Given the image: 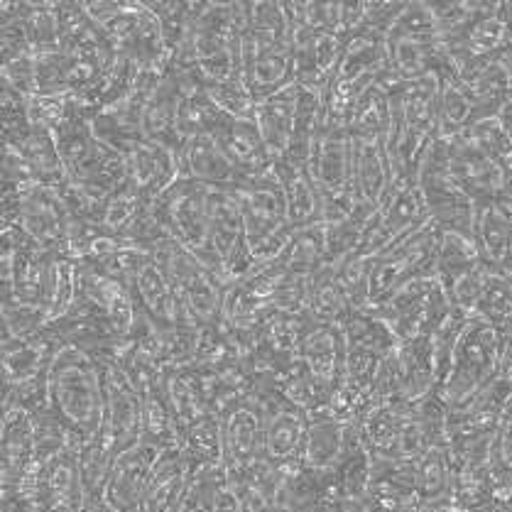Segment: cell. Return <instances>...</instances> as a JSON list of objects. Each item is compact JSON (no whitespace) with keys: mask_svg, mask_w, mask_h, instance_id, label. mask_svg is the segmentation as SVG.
<instances>
[{"mask_svg":"<svg viewBox=\"0 0 512 512\" xmlns=\"http://www.w3.org/2000/svg\"><path fill=\"white\" fill-rule=\"evenodd\" d=\"M49 407L84 449L103 429V368L91 353L62 346L49 366Z\"/></svg>","mask_w":512,"mask_h":512,"instance_id":"1","label":"cell"},{"mask_svg":"<svg viewBox=\"0 0 512 512\" xmlns=\"http://www.w3.org/2000/svg\"><path fill=\"white\" fill-rule=\"evenodd\" d=\"M439 74L402 81L392 91V130L388 150L397 179H417L429 147L439 140Z\"/></svg>","mask_w":512,"mask_h":512,"instance_id":"2","label":"cell"},{"mask_svg":"<svg viewBox=\"0 0 512 512\" xmlns=\"http://www.w3.org/2000/svg\"><path fill=\"white\" fill-rule=\"evenodd\" d=\"M91 118L94 113L81 108L72 96V108H69L67 118L52 130L54 143L62 155L67 179L116 194L128 184V160L121 152L96 138Z\"/></svg>","mask_w":512,"mask_h":512,"instance_id":"3","label":"cell"},{"mask_svg":"<svg viewBox=\"0 0 512 512\" xmlns=\"http://www.w3.org/2000/svg\"><path fill=\"white\" fill-rule=\"evenodd\" d=\"M231 192L241 209L245 243H248L255 263H275L294 233L280 179L270 167L258 177L241 179Z\"/></svg>","mask_w":512,"mask_h":512,"instance_id":"4","label":"cell"},{"mask_svg":"<svg viewBox=\"0 0 512 512\" xmlns=\"http://www.w3.org/2000/svg\"><path fill=\"white\" fill-rule=\"evenodd\" d=\"M505 341H508V334L498 326L473 317L468 319L456 341L444 385L437 390L441 400L449 407H461L478 392L486 390L503 366Z\"/></svg>","mask_w":512,"mask_h":512,"instance_id":"5","label":"cell"},{"mask_svg":"<svg viewBox=\"0 0 512 512\" xmlns=\"http://www.w3.org/2000/svg\"><path fill=\"white\" fill-rule=\"evenodd\" d=\"M388 37L358 30L348 35L339 69L326 91L324 125H346L353 106L373 84L390 72Z\"/></svg>","mask_w":512,"mask_h":512,"instance_id":"6","label":"cell"},{"mask_svg":"<svg viewBox=\"0 0 512 512\" xmlns=\"http://www.w3.org/2000/svg\"><path fill=\"white\" fill-rule=\"evenodd\" d=\"M3 226L23 228L32 243L64 258L72 219L59 187L27 182L23 187H3Z\"/></svg>","mask_w":512,"mask_h":512,"instance_id":"7","label":"cell"},{"mask_svg":"<svg viewBox=\"0 0 512 512\" xmlns=\"http://www.w3.org/2000/svg\"><path fill=\"white\" fill-rule=\"evenodd\" d=\"M152 214L165 228L167 236L177 238L201 260L206 270L219 277V260L211 250L209 211H206V187L189 177H179L157 199H152ZM221 280V277H219Z\"/></svg>","mask_w":512,"mask_h":512,"instance_id":"8","label":"cell"},{"mask_svg":"<svg viewBox=\"0 0 512 512\" xmlns=\"http://www.w3.org/2000/svg\"><path fill=\"white\" fill-rule=\"evenodd\" d=\"M390 69L400 81H415L434 74L441 64L437 20L429 3H405L388 35Z\"/></svg>","mask_w":512,"mask_h":512,"instance_id":"9","label":"cell"},{"mask_svg":"<svg viewBox=\"0 0 512 512\" xmlns=\"http://www.w3.org/2000/svg\"><path fill=\"white\" fill-rule=\"evenodd\" d=\"M441 147H444L446 179L473 204L512 196L510 172L490 157L486 147L473 138L471 130L459 138L441 140Z\"/></svg>","mask_w":512,"mask_h":512,"instance_id":"10","label":"cell"},{"mask_svg":"<svg viewBox=\"0 0 512 512\" xmlns=\"http://www.w3.org/2000/svg\"><path fill=\"white\" fill-rule=\"evenodd\" d=\"M375 314L388 321L397 343H402L432 336L451 314V304L437 277H417L402 285Z\"/></svg>","mask_w":512,"mask_h":512,"instance_id":"11","label":"cell"},{"mask_svg":"<svg viewBox=\"0 0 512 512\" xmlns=\"http://www.w3.org/2000/svg\"><path fill=\"white\" fill-rule=\"evenodd\" d=\"M243 76L253 91L255 101H263L277 91L294 84L292 35L245 27L241 40Z\"/></svg>","mask_w":512,"mask_h":512,"instance_id":"12","label":"cell"},{"mask_svg":"<svg viewBox=\"0 0 512 512\" xmlns=\"http://www.w3.org/2000/svg\"><path fill=\"white\" fill-rule=\"evenodd\" d=\"M348 35L321 32L314 27L292 25L294 52V84L326 94L339 69Z\"/></svg>","mask_w":512,"mask_h":512,"instance_id":"13","label":"cell"},{"mask_svg":"<svg viewBox=\"0 0 512 512\" xmlns=\"http://www.w3.org/2000/svg\"><path fill=\"white\" fill-rule=\"evenodd\" d=\"M103 429L118 451L130 449L143 434V397L125 378L123 368L113 361H103Z\"/></svg>","mask_w":512,"mask_h":512,"instance_id":"14","label":"cell"},{"mask_svg":"<svg viewBox=\"0 0 512 512\" xmlns=\"http://www.w3.org/2000/svg\"><path fill=\"white\" fill-rule=\"evenodd\" d=\"M170 451V449H167ZM165 451L140 439L118 454L116 464L108 473L106 486L101 490V500L113 512H138L143 505L147 483H150L155 464Z\"/></svg>","mask_w":512,"mask_h":512,"instance_id":"15","label":"cell"},{"mask_svg":"<svg viewBox=\"0 0 512 512\" xmlns=\"http://www.w3.org/2000/svg\"><path fill=\"white\" fill-rule=\"evenodd\" d=\"M192 86H199L189 74L167 67L160 84L155 86L143 108V133L147 143L165 145L170 150L182 152L184 143L177 133L179 108H182L184 94Z\"/></svg>","mask_w":512,"mask_h":512,"instance_id":"16","label":"cell"},{"mask_svg":"<svg viewBox=\"0 0 512 512\" xmlns=\"http://www.w3.org/2000/svg\"><path fill=\"white\" fill-rule=\"evenodd\" d=\"M309 174L319 192L351 189L353 138L346 125H321L309 155Z\"/></svg>","mask_w":512,"mask_h":512,"instance_id":"17","label":"cell"},{"mask_svg":"<svg viewBox=\"0 0 512 512\" xmlns=\"http://www.w3.org/2000/svg\"><path fill=\"white\" fill-rule=\"evenodd\" d=\"M392 184H395V170H392L388 140L353 138L351 189L358 201L378 211L390 196Z\"/></svg>","mask_w":512,"mask_h":512,"instance_id":"18","label":"cell"},{"mask_svg":"<svg viewBox=\"0 0 512 512\" xmlns=\"http://www.w3.org/2000/svg\"><path fill=\"white\" fill-rule=\"evenodd\" d=\"M473 243L490 270L512 272V196L476 204Z\"/></svg>","mask_w":512,"mask_h":512,"instance_id":"19","label":"cell"},{"mask_svg":"<svg viewBox=\"0 0 512 512\" xmlns=\"http://www.w3.org/2000/svg\"><path fill=\"white\" fill-rule=\"evenodd\" d=\"M211 138L216 140L226 160L236 167V172L243 179L258 177L272 167L270 152L255 121H236V118H228L223 113L211 130Z\"/></svg>","mask_w":512,"mask_h":512,"instance_id":"20","label":"cell"},{"mask_svg":"<svg viewBox=\"0 0 512 512\" xmlns=\"http://www.w3.org/2000/svg\"><path fill=\"white\" fill-rule=\"evenodd\" d=\"M388 363L395 373L397 388L402 400L417 405L427 395L437 392V370H434L432 336L415 341L397 343L395 353L388 356Z\"/></svg>","mask_w":512,"mask_h":512,"instance_id":"21","label":"cell"},{"mask_svg":"<svg viewBox=\"0 0 512 512\" xmlns=\"http://www.w3.org/2000/svg\"><path fill=\"white\" fill-rule=\"evenodd\" d=\"M125 160H128V184L147 201L157 199L182 177V152L170 150L165 145L145 140Z\"/></svg>","mask_w":512,"mask_h":512,"instance_id":"22","label":"cell"},{"mask_svg":"<svg viewBox=\"0 0 512 512\" xmlns=\"http://www.w3.org/2000/svg\"><path fill=\"white\" fill-rule=\"evenodd\" d=\"M221 429L228 471H245L263 456V412L250 400L226 412Z\"/></svg>","mask_w":512,"mask_h":512,"instance_id":"23","label":"cell"},{"mask_svg":"<svg viewBox=\"0 0 512 512\" xmlns=\"http://www.w3.org/2000/svg\"><path fill=\"white\" fill-rule=\"evenodd\" d=\"M297 358L309 368L314 378L334 390L341 380L343 358H346V343H343L339 326L309 321V326L302 334V341H299Z\"/></svg>","mask_w":512,"mask_h":512,"instance_id":"24","label":"cell"},{"mask_svg":"<svg viewBox=\"0 0 512 512\" xmlns=\"http://www.w3.org/2000/svg\"><path fill=\"white\" fill-rule=\"evenodd\" d=\"M133 297L140 312L150 321H155L160 329H174L179 324L182 302H179V294L174 290L172 280L155 258H150L140 268L133 282Z\"/></svg>","mask_w":512,"mask_h":512,"instance_id":"25","label":"cell"},{"mask_svg":"<svg viewBox=\"0 0 512 512\" xmlns=\"http://www.w3.org/2000/svg\"><path fill=\"white\" fill-rule=\"evenodd\" d=\"M189 481H192V468L182 446L165 451L155 464L138 512H177Z\"/></svg>","mask_w":512,"mask_h":512,"instance_id":"26","label":"cell"},{"mask_svg":"<svg viewBox=\"0 0 512 512\" xmlns=\"http://www.w3.org/2000/svg\"><path fill=\"white\" fill-rule=\"evenodd\" d=\"M272 172L280 179L282 194L287 201V214H290L292 228H307L312 223L321 221V196L317 182L309 174L307 165H299V162L282 160L272 162Z\"/></svg>","mask_w":512,"mask_h":512,"instance_id":"27","label":"cell"},{"mask_svg":"<svg viewBox=\"0 0 512 512\" xmlns=\"http://www.w3.org/2000/svg\"><path fill=\"white\" fill-rule=\"evenodd\" d=\"M297 96V84H292L258 103L255 123H258L272 162L285 157L292 147L294 128H297Z\"/></svg>","mask_w":512,"mask_h":512,"instance_id":"28","label":"cell"},{"mask_svg":"<svg viewBox=\"0 0 512 512\" xmlns=\"http://www.w3.org/2000/svg\"><path fill=\"white\" fill-rule=\"evenodd\" d=\"M206 211H209L211 250L219 260V277L226 260L245 245L241 209L231 189L206 187Z\"/></svg>","mask_w":512,"mask_h":512,"instance_id":"29","label":"cell"},{"mask_svg":"<svg viewBox=\"0 0 512 512\" xmlns=\"http://www.w3.org/2000/svg\"><path fill=\"white\" fill-rule=\"evenodd\" d=\"M35 461V419L23 410H3V493H10Z\"/></svg>","mask_w":512,"mask_h":512,"instance_id":"30","label":"cell"},{"mask_svg":"<svg viewBox=\"0 0 512 512\" xmlns=\"http://www.w3.org/2000/svg\"><path fill=\"white\" fill-rule=\"evenodd\" d=\"M395 72H390L373 84L356 101L351 116H348L346 128L351 130L353 138H380L388 140L392 130V91L400 86Z\"/></svg>","mask_w":512,"mask_h":512,"instance_id":"31","label":"cell"},{"mask_svg":"<svg viewBox=\"0 0 512 512\" xmlns=\"http://www.w3.org/2000/svg\"><path fill=\"white\" fill-rule=\"evenodd\" d=\"M59 343H54L47 334L35 336L30 341L3 339V388L30 383L49 373L54 356L59 351Z\"/></svg>","mask_w":512,"mask_h":512,"instance_id":"32","label":"cell"},{"mask_svg":"<svg viewBox=\"0 0 512 512\" xmlns=\"http://www.w3.org/2000/svg\"><path fill=\"white\" fill-rule=\"evenodd\" d=\"M182 177L194 179L204 187L233 189L241 182V174L226 160L221 147L211 135H196L187 140L182 150Z\"/></svg>","mask_w":512,"mask_h":512,"instance_id":"33","label":"cell"},{"mask_svg":"<svg viewBox=\"0 0 512 512\" xmlns=\"http://www.w3.org/2000/svg\"><path fill=\"white\" fill-rule=\"evenodd\" d=\"M441 94H439V138L451 140L464 135L478 123V108L468 89L456 79L449 64L441 59L437 67Z\"/></svg>","mask_w":512,"mask_h":512,"instance_id":"34","label":"cell"},{"mask_svg":"<svg viewBox=\"0 0 512 512\" xmlns=\"http://www.w3.org/2000/svg\"><path fill=\"white\" fill-rule=\"evenodd\" d=\"M346 434L348 424L331 417L329 412L309 417L302 464L314 471H334L343 454V446H346Z\"/></svg>","mask_w":512,"mask_h":512,"instance_id":"35","label":"cell"},{"mask_svg":"<svg viewBox=\"0 0 512 512\" xmlns=\"http://www.w3.org/2000/svg\"><path fill=\"white\" fill-rule=\"evenodd\" d=\"M182 451L187 454L192 476L226 466L221 417L206 415L182 434Z\"/></svg>","mask_w":512,"mask_h":512,"instance_id":"36","label":"cell"},{"mask_svg":"<svg viewBox=\"0 0 512 512\" xmlns=\"http://www.w3.org/2000/svg\"><path fill=\"white\" fill-rule=\"evenodd\" d=\"M59 27H62V49L72 54L116 52L106 32L86 13L84 3H57Z\"/></svg>","mask_w":512,"mask_h":512,"instance_id":"37","label":"cell"},{"mask_svg":"<svg viewBox=\"0 0 512 512\" xmlns=\"http://www.w3.org/2000/svg\"><path fill=\"white\" fill-rule=\"evenodd\" d=\"M277 263L290 275H317L319 270L329 268L326 263V223L319 221L307 228H297Z\"/></svg>","mask_w":512,"mask_h":512,"instance_id":"38","label":"cell"},{"mask_svg":"<svg viewBox=\"0 0 512 512\" xmlns=\"http://www.w3.org/2000/svg\"><path fill=\"white\" fill-rule=\"evenodd\" d=\"M140 439L152 446H160L162 451L182 446V427L167 400L165 383L143 397V434Z\"/></svg>","mask_w":512,"mask_h":512,"instance_id":"39","label":"cell"},{"mask_svg":"<svg viewBox=\"0 0 512 512\" xmlns=\"http://www.w3.org/2000/svg\"><path fill=\"white\" fill-rule=\"evenodd\" d=\"M451 466L446 456V446H429L412 464V486L424 503L451 495Z\"/></svg>","mask_w":512,"mask_h":512,"instance_id":"40","label":"cell"},{"mask_svg":"<svg viewBox=\"0 0 512 512\" xmlns=\"http://www.w3.org/2000/svg\"><path fill=\"white\" fill-rule=\"evenodd\" d=\"M351 312V304H348L346 294H343L339 282H336L334 268L319 270L317 275H314L307 317L317 321V324L341 326Z\"/></svg>","mask_w":512,"mask_h":512,"instance_id":"41","label":"cell"},{"mask_svg":"<svg viewBox=\"0 0 512 512\" xmlns=\"http://www.w3.org/2000/svg\"><path fill=\"white\" fill-rule=\"evenodd\" d=\"M471 317L512 334V272H490Z\"/></svg>","mask_w":512,"mask_h":512,"instance_id":"42","label":"cell"},{"mask_svg":"<svg viewBox=\"0 0 512 512\" xmlns=\"http://www.w3.org/2000/svg\"><path fill=\"white\" fill-rule=\"evenodd\" d=\"M118 454L111 439L103 432H98L94 439H89L84 444V449L79 451V471L81 481H84L86 498H101V490L106 486L108 473H111L113 464H116Z\"/></svg>","mask_w":512,"mask_h":512,"instance_id":"43","label":"cell"},{"mask_svg":"<svg viewBox=\"0 0 512 512\" xmlns=\"http://www.w3.org/2000/svg\"><path fill=\"white\" fill-rule=\"evenodd\" d=\"M165 392L174 410V417H177L179 427H182V434L187 432L189 427H194L199 419L211 415V412L206 410L204 400H201L199 388H196V383L187 370H170V373L165 375Z\"/></svg>","mask_w":512,"mask_h":512,"instance_id":"44","label":"cell"},{"mask_svg":"<svg viewBox=\"0 0 512 512\" xmlns=\"http://www.w3.org/2000/svg\"><path fill=\"white\" fill-rule=\"evenodd\" d=\"M23 23L35 57L62 49V27H59L57 3H25Z\"/></svg>","mask_w":512,"mask_h":512,"instance_id":"45","label":"cell"},{"mask_svg":"<svg viewBox=\"0 0 512 512\" xmlns=\"http://www.w3.org/2000/svg\"><path fill=\"white\" fill-rule=\"evenodd\" d=\"M59 194H62L64 206H67L69 219L101 226L111 194L98 187H91V184L74 182V179H64L59 184Z\"/></svg>","mask_w":512,"mask_h":512,"instance_id":"46","label":"cell"},{"mask_svg":"<svg viewBox=\"0 0 512 512\" xmlns=\"http://www.w3.org/2000/svg\"><path fill=\"white\" fill-rule=\"evenodd\" d=\"M204 91L209 94L211 101H214V106L219 108L221 113H226L228 118H236V121H255V116H258V101H255L253 91H250L243 74L233 76V79Z\"/></svg>","mask_w":512,"mask_h":512,"instance_id":"47","label":"cell"},{"mask_svg":"<svg viewBox=\"0 0 512 512\" xmlns=\"http://www.w3.org/2000/svg\"><path fill=\"white\" fill-rule=\"evenodd\" d=\"M370 263L373 258H361V255H351L336 265L334 275L339 287L346 294L351 309H368V280H370Z\"/></svg>","mask_w":512,"mask_h":512,"instance_id":"48","label":"cell"},{"mask_svg":"<svg viewBox=\"0 0 512 512\" xmlns=\"http://www.w3.org/2000/svg\"><path fill=\"white\" fill-rule=\"evenodd\" d=\"M415 417L422 427L429 446L449 444V405L441 400L439 392H432L415 405Z\"/></svg>","mask_w":512,"mask_h":512,"instance_id":"49","label":"cell"},{"mask_svg":"<svg viewBox=\"0 0 512 512\" xmlns=\"http://www.w3.org/2000/svg\"><path fill=\"white\" fill-rule=\"evenodd\" d=\"M471 133L473 138L490 152V157H493L495 162H500L512 177V135L510 130L505 128V123L500 121V116L478 121L471 128Z\"/></svg>","mask_w":512,"mask_h":512,"instance_id":"50","label":"cell"},{"mask_svg":"<svg viewBox=\"0 0 512 512\" xmlns=\"http://www.w3.org/2000/svg\"><path fill=\"white\" fill-rule=\"evenodd\" d=\"M3 86L25 98L37 96L35 54H23V57L3 62Z\"/></svg>","mask_w":512,"mask_h":512,"instance_id":"51","label":"cell"},{"mask_svg":"<svg viewBox=\"0 0 512 512\" xmlns=\"http://www.w3.org/2000/svg\"><path fill=\"white\" fill-rule=\"evenodd\" d=\"M402 10H405V3H366L361 30L388 37L397 23V18L402 15Z\"/></svg>","mask_w":512,"mask_h":512,"instance_id":"52","label":"cell"},{"mask_svg":"<svg viewBox=\"0 0 512 512\" xmlns=\"http://www.w3.org/2000/svg\"><path fill=\"white\" fill-rule=\"evenodd\" d=\"M214 512H243L241 500H238V493H236V486L231 483L228 473H226V478L219 483V488H216Z\"/></svg>","mask_w":512,"mask_h":512,"instance_id":"53","label":"cell"},{"mask_svg":"<svg viewBox=\"0 0 512 512\" xmlns=\"http://www.w3.org/2000/svg\"><path fill=\"white\" fill-rule=\"evenodd\" d=\"M422 512H456L454 498H451V495H446V498L432 500V503L424 505V510H422Z\"/></svg>","mask_w":512,"mask_h":512,"instance_id":"54","label":"cell"},{"mask_svg":"<svg viewBox=\"0 0 512 512\" xmlns=\"http://www.w3.org/2000/svg\"><path fill=\"white\" fill-rule=\"evenodd\" d=\"M500 121L505 123V128H508L510 135H512V98H510L508 106H505V111H503V116H500Z\"/></svg>","mask_w":512,"mask_h":512,"instance_id":"55","label":"cell"},{"mask_svg":"<svg viewBox=\"0 0 512 512\" xmlns=\"http://www.w3.org/2000/svg\"><path fill=\"white\" fill-rule=\"evenodd\" d=\"M45 512H79V510L64 508V505H57V508H49V510H45Z\"/></svg>","mask_w":512,"mask_h":512,"instance_id":"56","label":"cell"}]
</instances>
